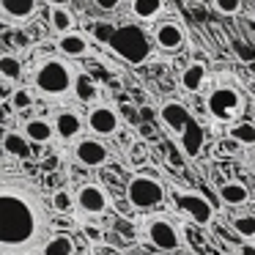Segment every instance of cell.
<instances>
[{
	"label": "cell",
	"mask_w": 255,
	"mask_h": 255,
	"mask_svg": "<svg viewBox=\"0 0 255 255\" xmlns=\"http://www.w3.org/2000/svg\"><path fill=\"white\" fill-rule=\"evenodd\" d=\"M47 214L41 198L25 178H3L0 184V253L36 255L47 244Z\"/></svg>",
	"instance_id": "obj_1"
},
{
	"label": "cell",
	"mask_w": 255,
	"mask_h": 255,
	"mask_svg": "<svg viewBox=\"0 0 255 255\" xmlns=\"http://www.w3.org/2000/svg\"><path fill=\"white\" fill-rule=\"evenodd\" d=\"M159 118L170 132H178V143H181V151L192 159L203 151V140L206 132L200 127V121L181 105V102H165L159 110Z\"/></svg>",
	"instance_id": "obj_2"
},
{
	"label": "cell",
	"mask_w": 255,
	"mask_h": 255,
	"mask_svg": "<svg viewBox=\"0 0 255 255\" xmlns=\"http://www.w3.org/2000/svg\"><path fill=\"white\" fill-rule=\"evenodd\" d=\"M107 47H110L121 61L132 63V66H140V63H145L151 58V41L137 22L118 25Z\"/></svg>",
	"instance_id": "obj_3"
},
{
	"label": "cell",
	"mask_w": 255,
	"mask_h": 255,
	"mask_svg": "<svg viewBox=\"0 0 255 255\" xmlns=\"http://www.w3.org/2000/svg\"><path fill=\"white\" fill-rule=\"evenodd\" d=\"M74 83H77L74 69L69 63L58 61V58H50V61L39 63L33 72V85L44 96H63L69 91H74Z\"/></svg>",
	"instance_id": "obj_4"
},
{
	"label": "cell",
	"mask_w": 255,
	"mask_h": 255,
	"mask_svg": "<svg viewBox=\"0 0 255 255\" xmlns=\"http://www.w3.org/2000/svg\"><path fill=\"white\" fill-rule=\"evenodd\" d=\"M206 107H209V116L214 121L231 124L244 110V94H239L231 85H217L209 94V99H206Z\"/></svg>",
	"instance_id": "obj_5"
},
{
	"label": "cell",
	"mask_w": 255,
	"mask_h": 255,
	"mask_svg": "<svg viewBox=\"0 0 255 255\" xmlns=\"http://www.w3.org/2000/svg\"><path fill=\"white\" fill-rule=\"evenodd\" d=\"M127 200L140 211L159 209L165 203V187H162V181H156L151 176H134L127 187Z\"/></svg>",
	"instance_id": "obj_6"
},
{
	"label": "cell",
	"mask_w": 255,
	"mask_h": 255,
	"mask_svg": "<svg viewBox=\"0 0 255 255\" xmlns=\"http://www.w3.org/2000/svg\"><path fill=\"white\" fill-rule=\"evenodd\" d=\"M143 228H145V236H148V242L154 244L156 250H162V253H173V250L181 247V233H178V228L173 225L170 220H167L165 214H151L143 220Z\"/></svg>",
	"instance_id": "obj_7"
},
{
	"label": "cell",
	"mask_w": 255,
	"mask_h": 255,
	"mask_svg": "<svg viewBox=\"0 0 255 255\" xmlns=\"http://www.w3.org/2000/svg\"><path fill=\"white\" fill-rule=\"evenodd\" d=\"M176 203L181 206V209L192 217V222H198V225H209V222L214 220V206H211L203 195H198V192H184V189H176Z\"/></svg>",
	"instance_id": "obj_8"
},
{
	"label": "cell",
	"mask_w": 255,
	"mask_h": 255,
	"mask_svg": "<svg viewBox=\"0 0 255 255\" xmlns=\"http://www.w3.org/2000/svg\"><path fill=\"white\" fill-rule=\"evenodd\" d=\"M118 127H121V118H118V110L110 105H96L91 107L88 113V129L94 134H102V137H107V134H116Z\"/></svg>",
	"instance_id": "obj_9"
},
{
	"label": "cell",
	"mask_w": 255,
	"mask_h": 255,
	"mask_svg": "<svg viewBox=\"0 0 255 255\" xmlns=\"http://www.w3.org/2000/svg\"><path fill=\"white\" fill-rule=\"evenodd\" d=\"M74 156H77V162L85 167H102L107 162V145L102 143V140L85 137L74 145Z\"/></svg>",
	"instance_id": "obj_10"
},
{
	"label": "cell",
	"mask_w": 255,
	"mask_h": 255,
	"mask_svg": "<svg viewBox=\"0 0 255 255\" xmlns=\"http://www.w3.org/2000/svg\"><path fill=\"white\" fill-rule=\"evenodd\" d=\"M154 41L159 50H167V52H176L178 47L184 44V28L181 22H176V19H165V22L156 25L154 30Z\"/></svg>",
	"instance_id": "obj_11"
},
{
	"label": "cell",
	"mask_w": 255,
	"mask_h": 255,
	"mask_svg": "<svg viewBox=\"0 0 255 255\" xmlns=\"http://www.w3.org/2000/svg\"><path fill=\"white\" fill-rule=\"evenodd\" d=\"M77 206L85 211V214H102V211L107 209V195L102 187H96V184H85V187H80L77 192Z\"/></svg>",
	"instance_id": "obj_12"
},
{
	"label": "cell",
	"mask_w": 255,
	"mask_h": 255,
	"mask_svg": "<svg viewBox=\"0 0 255 255\" xmlns=\"http://www.w3.org/2000/svg\"><path fill=\"white\" fill-rule=\"evenodd\" d=\"M36 0H0V11L11 22H28L36 14Z\"/></svg>",
	"instance_id": "obj_13"
},
{
	"label": "cell",
	"mask_w": 255,
	"mask_h": 255,
	"mask_svg": "<svg viewBox=\"0 0 255 255\" xmlns=\"http://www.w3.org/2000/svg\"><path fill=\"white\" fill-rule=\"evenodd\" d=\"M55 132L61 134V137L72 140L77 137L80 132H83V118H80V113L74 110H61L55 116Z\"/></svg>",
	"instance_id": "obj_14"
},
{
	"label": "cell",
	"mask_w": 255,
	"mask_h": 255,
	"mask_svg": "<svg viewBox=\"0 0 255 255\" xmlns=\"http://www.w3.org/2000/svg\"><path fill=\"white\" fill-rule=\"evenodd\" d=\"M58 50L66 58H83L85 52H88V41H85V36L74 33V30H66V33H61V39H58Z\"/></svg>",
	"instance_id": "obj_15"
},
{
	"label": "cell",
	"mask_w": 255,
	"mask_h": 255,
	"mask_svg": "<svg viewBox=\"0 0 255 255\" xmlns=\"http://www.w3.org/2000/svg\"><path fill=\"white\" fill-rule=\"evenodd\" d=\"M206 83V63L200 61H192L187 69L181 72V88L189 91V94H198Z\"/></svg>",
	"instance_id": "obj_16"
},
{
	"label": "cell",
	"mask_w": 255,
	"mask_h": 255,
	"mask_svg": "<svg viewBox=\"0 0 255 255\" xmlns=\"http://www.w3.org/2000/svg\"><path fill=\"white\" fill-rule=\"evenodd\" d=\"M220 198L225 206H244L250 200V189L242 181H225L220 184Z\"/></svg>",
	"instance_id": "obj_17"
},
{
	"label": "cell",
	"mask_w": 255,
	"mask_h": 255,
	"mask_svg": "<svg viewBox=\"0 0 255 255\" xmlns=\"http://www.w3.org/2000/svg\"><path fill=\"white\" fill-rule=\"evenodd\" d=\"M28 134L22 137V132H6L3 134V151L8 156H17V159H28L30 156V145H28Z\"/></svg>",
	"instance_id": "obj_18"
},
{
	"label": "cell",
	"mask_w": 255,
	"mask_h": 255,
	"mask_svg": "<svg viewBox=\"0 0 255 255\" xmlns=\"http://www.w3.org/2000/svg\"><path fill=\"white\" fill-rule=\"evenodd\" d=\"M25 134H28L30 140H36V143H47V140H52V134H55V124L44 121V118H30V121L25 124Z\"/></svg>",
	"instance_id": "obj_19"
},
{
	"label": "cell",
	"mask_w": 255,
	"mask_h": 255,
	"mask_svg": "<svg viewBox=\"0 0 255 255\" xmlns=\"http://www.w3.org/2000/svg\"><path fill=\"white\" fill-rule=\"evenodd\" d=\"M165 0H132V14L137 19H154L162 14Z\"/></svg>",
	"instance_id": "obj_20"
},
{
	"label": "cell",
	"mask_w": 255,
	"mask_h": 255,
	"mask_svg": "<svg viewBox=\"0 0 255 255\" xmlns=\"http://www.w3.org/2000/svg\"><path fill=\"white\" fill-rule=\"evenodd\" d=\"M44 255H74V242L66 236V233L50 236L47 244H44Z\"/></svg>",
	"instance_id": "obj_21"
},
{
	"label": "cell",
	"mask_w": 255,
	"mask_h": 255,
	"mask_svg": "<svg viewBox=\"0 0 255 255\" xmlns=\"http://www.w3.org/2000/svg\"><path fill=\"white\" fill-rule=\"evenodd\" d=\"M228 134H231V140H236L239 145H255V121H239L233 124L231 129H228Z\"/></svg>",
	"instance_id": "obj_22"
},
{
	"label": "cell",
	"mask_w": 255,
	"mask_h": 255,
	"mask_svg": "<svg viewBox=\"0 0 255 255\" xmlns=\"http://www.w3.org/2000/svg\"><path fill=\"white\" fill-rule=\"evenodd\" d=\"M0 77H3V83H17L22 77V61L14 55H3L0 58Z\"/></svg>",
	"instance_id": "obj_23"
},
{
	"label": "cell",
	"mask_w": 255,
	"mask_h": 255,
	"mask_svg": "<svg viewBox=\"0 0 255 255\" xmlns=\"http://www.w3.org/2000/svg\"><path fill=\"white\" fill-rule=\"evenodd\" d=\"M50 22H52V28H55L58 33H66V30L74 28V17H72V11H69L66 6H52Z\"/></svg>",
	"instance_id": "obj_24"
},
{
	"label": "cell",
	"mask_w": 255,
	"mask_h": 255,
	"mask_svg": "<svg viewBox=\"0 0 255 255\" xmlns=\"http://www.w3.org/2000/svg\"><path fill=\"white\" fill-rule=\"evenodd\" d=\"M74 94L80 96L83 102H91L99 96V88H96V83L88 77V74H77V83H74Z\"/></svg>",
	"instance_id": "obj_25"
},
{
	"label": "cell",
	"mask_w": 255,
	"mask_h": 255,
	"mask_svg": "<svg viewBox=\"0 0 255 255\" xmlns=\"http://www.w3.org/2000/svg\"><path fill=\"white\" fill-rule=\"evenodd\" d=\"M113 33H116V25H110V22H105V19H99V22H94L91 25V36H94V41L96 44H110V39H113Z\"/></svg>",
	"instance_id": "obj_26"
},
{
	"label": "cell",
	"mask_w": 255,
	"mask_h": 255,
	"mask_svg": "<svg viewBox=\"0 0 255 255\" xmlns=\"http://www.w3.org/2000/svg\"><path fill=\"white\" fill-rule=\"evenodd\" d=\"M233 231L242 239H255V214H242L233 220Z\"/></svg>",
	"instance_id": "obj_27"
},
{
	"label": "cell",
	"mask_w": 255,
	"mask_h": 255,
	"mask_svg": "<svg viewBox=\"0 0 255 255\" xmlns=\"http://www.w3.org/2000/svg\"><path fill=\"white\" fill-rule=\"evenodd\" d=\"M8 102L14 105V110H28V107H33V94H30L28 88H17L11 91V96H8Z\"/></svg>",
	"instance_id": "obj_28"
},
{
	"label": "cell",
	"mask_w": 255,
	"mask_h": 255,
	"mask_svg": "<svg viewBox=\"0 0 255 255\" xmlns=\"http://www.w3.org/2000/svg\"><path fill=\"white\" fill-rule=\"evenodd\" d=\"M74 203H77V200L72 198V192H69V189H58L55 195H52V209L55 211H72L74 209Z\"/></svg>",
	"instance_id": "obj_29"
},
{
	"label": "cell",
	"mask_w": 255,
	"mask_h": 255,
	"mask_svg": "<svg viewBox=\"0 0 255 255\" xmlns=\"http://www.w3.org/2000/svg\"><path fill=\"white\" fill-rule=\"evenodd\" d=\"M214 3V8L220 14H228V17H233V14H239V8H242V0H211Z\"/></svg>",
	"instance_id": "obj_30"
},
{
	"label": "cell",
	"mask_w": 255,
	"mask_h": 255,
	"mask_svg": "<svg viewBox=\"0 0 255 255\" xmlns=\"http://www.w3.org/2000/svg\"><path fill=\"white\" fill-rule=\"evenodd\" d=\"M99 8H105V11H116L118 6H121V0H94Z\"/></svg>",
	"instance_id": "obj_31"
},
{
	"label": "cell",
	"mask_w": 255,
	"mask_h": 255,
	"mask_svg": "<svg viewBox=\"0 0 255 255\" xmlns=\"http://www.w3.org/2000/svg\"><path fill=\"white\" fill-rule=\"evenodd\" d=\"M239 58H244V61H255V50L253 47H242V50H239Z\"/></svg>",
	"instance_id": "obj_32"
},
{
	"label": "cell",
	"mask_w": 255,
	"mask_h": 255,
	"mask_svg": "<svg viewBox=\"0 0 255 255\" xmlns=\"http://www.w3.org/2000/svg\"><path fill=\"white\" fill-rule=\"evenodd\" d=\"M83 233H85V239H91V242H96V239H99V231H96V228H91V225H85Z\"/></svg>",
	"instance_id": "obj_33"
},
{
	"label": "cell",
	"mask_w": 255,
	"mask_h": 255,
	"mask_svg": "<svg viewBox=\"0 0 255 255\" xmlns=\"http://www.w3.org/2000/svg\"><path fill=\"white\" fill-rule=\"evenodd\" d=\"M47 3H52V6H66L69 0H47Z\"/></svg>",
	"instance_id": "obj_34"
},
{
	"label": "cell",
	"mask_w": 255,
	"mask_h": 255,
	"mask_svg": "<svg viewBox=\"0 0 255 255\" xmlns=\"http://www.w3.org/2000/svg\"><path fill=\"white\" fill-rule=\"evenodd\" d=\"M247 69H250V74H255V61H250V63H247Z\"/></svg>",
	"instance_id": "obj_35"
},
{
	"label": "cell",
	"mask_w": 255,
	"mask_h": 255,
	"mask_svg": "<svg viewBox=\"0 0 255 255\" xmlns=\"http://www.w3.org/2000/svg\"><path fill=\"white\" fill-rule=\"evenodd\" d=\"M253 173H255V154H253Z\"/></svg>",
	"instance_id": "obj_36"
},
{
	"label": "cell",
	"mask_w": 255,
	"mask_h": 255,
	"mask_svg": "<svg viewBox=\"0 0 255 255\" xmlns=\"http://www.w3.org/2000/svg\"><path fill=\"white\" fill-rule=\"evenodd\" d=\"M253 121H255V105H253Z\"/></svg>",
	"instance_id": "obj_37"
}]
</instances>
